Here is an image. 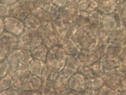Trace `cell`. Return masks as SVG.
<instances>
[{"mask_svg":"<svg viewBox=\"0 0 126 95\" xmlns=\"http://www.w3.org/2000/svg\"><path fill=\"white\" fill-rule=\"evenodd\" d=\"M41 3H50V0H40Z\"/></svg>","mask_w":126,"mask_h":95,"instance_id":"9f6ffc18","label":"cell"},{"mask_svg":"<svg viewBox=\"0 0 126 95\" xmlns=\"http://www.w3.org/2000/svg\"><path fill=\"white\" fill-rule=\"evenodd\" d=\"M30 72L28 67V65L25 64H19V66L16 68V70L13 72L12 77H13L14 80L15 79H20L23 80L28 76L30 75Z\"/></svg>","mask_w":126,"mask_h":95,"instance_id":"484cf974","label":"cell"},{"mask_svg":"<svg viewBox=\"0 0 126 95\" xmlns=\"http://www.w3.org/2000/svg\"><path fill=\"white\" fill-rule=\"evenodd\" d=\"M14 82V78L11 74L8 73L7 75L0 78V92L6 90L8 88H11Z\"/></svg>","mask_w":126,"mask_h":95,"instance_id":"836d02e7","label":"cell"},{"mask_svg":"<svg viewBox=\"0 0 126 95\" xmlns=\"http://www.w3.org/2000/svg\"><path fill=\"white\" fill-rule=\"evenodd\" d=\"M0 44L4 46L9 52L13 51L18 48V36L4 31L0 35Z\"/></svg>","mask_w":126,"mask_h":95,"instance_id":"ba28073f","label":"cell"},{"mask_svg":"<svg viewBox=\"0 0 126 95\" xmlns=\"http://www.w3.org/2000/svg\"><path fill=\"white\" fill-rule=\"evenodd\" d=\"M81 65V62L77 58L76 56H67L65 62V66L62 72L66 77L69 78L74 73L78 72V68Z\"/></svg>","mask_w":126,"mask_h":95,"instance_id":"52a82bcc","label":"cell"},{"mask_svg":"<svg viewBox=\"0 0 126 95\" xmlns=\"http://www.w3.org/2000/svg\"><path fill=\"white\" fill-rule=\"evenodd\" d=\"M103 19V15L97 9L93 10L92 12L88 13V20L90 24L93 26H97L101 25Z\"/></svg>","mask_w":126,"mask_h":95,"instance_id":"d6a6232c","label":"cell"},{"mask_svg":"<svg viewBox=\"0 0 126 95\" xmlns=\"http://www.w3.org/2000/svg\"><path fill=\"white\" fill-rule=\"evenodd\" d=\"M15 52L17 56L18 59H19L20 64H25L28 65L31 60L33 59L31 55V52L29 50H24V49H19L17 48L16 50H15Z\"/></svg>","mask_w":126,"mask_h":95,"instance_id":"d4e9b609","label":"cell"},{"mask_svg":"<svg viewBox=\"0 0 126 95\" xmlns=\"http://www.w3.org/2000/svg\"><path fill=\"white\" fill-rule=\"evenodd\" d=\"M93 9L92 7L90 6V4L88 3V2L87 0H80L78 3V11H82V12H86V13H90L92 12Z\"/></svg>","mask_w":126,"mask_h":95,"instance_id":"f35d334b","label":"cell"},{"mask_svg":"<svg viewBox=\"0 0 126 95\" xmlns=\"http://www.w3.org/2000/svg\"><path fill=\"white\" fill-rule=\"evenodd\" d=\"M18 2H19V0H1L0 3H3V4L7 5V6H9V7H11V6H13L14 4L17 3Z\"/></svg>","mask_w":126,"mask_h":95,"instance_id":"f907efd6","label":"cell"},{"mask_svg":"<svg viewBox=\"0 0 126 95\" xmlns=\"http://www.w3.org/2000/svg\"><path fill=\"white\" fill-rule=\"evenodd\" d=\"M3 62H4L6 66H7L8 72H9V74H11V75L13 74V72H15L16 70V68H17L20 64L15 50L9 52V53L8 54L7 57L3 60Z\"/></svg>","mask_w":126,"mask_h":95,"instance_id":"d6986e66","label":"cell"},{"mask_svg":"<svg viewBox=\"0 0 126 95\" xmlns=\"http://www.w3.org/2000/svg\"><path fill=\"white\" fill-rule=\"evenodd\" d=\"M126 46H119L115 44L105 43L103 45V56H110V57H119Z\"/></svg>","mask_w":126,"mask_h":95,"instance_id":"2e32d148","label":"cell"},{"mask_svg":"<svg viewBox=\"0 0 126 95\" xmlns=\"http://www.w3.org/2000/svg\"><path fill=\"white\" fill-rule=\"evenodd\" d=\"M4 28L5 31L19 36L24 29V21L12 16H8L4 18Z\"/></svg>","mask_w":126,"mask_h":95,"instance_id":"8992f818","label":"cell"},{"mask_svg":"<svg viewBox=\"0 0 126 95\" xmlns=\"http://www.w3.org/2000/svg\"><path fill=\"white\" fill-rule=\"evenodd\" d=\"M125 1H126V0H125Z\"/></svg>","mask_w":126,"mask_h":95,"instance_id":"680465c9","label":"cell"},{"mask_svg":"<svg viewBox=\"0 0 126 95\" xmlns=\"http://www.w3.org/2000/svg\"><path fill=\"white\" fill-rule=\"evenodd\" d=\"M5 31L4 28V19L3 18H0V35Z\"/></svg>","mask_w":126,"mask_h":95,"instance_id":"db71d44e","label":"cell"},{"mask_svg":"<svg viewBox=\"0 0 126 95\" xmlns=\"http://www.w3.org/2000/svg\"><path fill=\"white\" fill-rule=\"evenodd\" d=\"M90 66H91V69H92V72L94 76L102 77L103 75V73H104V70H103V68L102 66L100 60L96 61V62H94L93 63L90 64Z\"/></svg>","mask_w":126,"mask_h":95,"instance_id":"e575fe53","label":"cell"},{"mask_svg":"<svg viewBox=\"0 0 126 95\" xmlns=\"http://www.w3.org/2000/svg\"><path fill=\"white\" fill-rule=\"evenodd\" d=\"M119 25L116 16L114 14L110 15H103V19L101 22V26L107 34L110 33L113 30H115Z\"/></svg>","mask_w":126,"mask_h":95,"instance_id":"7c38bea8","label":"cell"},{"mask_svg":"<svg viewBox=\"0 0 126 95\" xmlns=\"http://www.w3.org/2000/svg\"><path fill=\"white\" fill-rule=\"evenodd\" d=\"M118 4L117 0H100L97 9L102 15H110L114 12Z\"/></svg>","mask_w":126,"mask_h":95,"instance_id":"9a60e30c","label":"cell"},{"mask_svg":"<svg viewBox=\"0 0 126 95\" xmlns=\"http://www.w3.org/2000/svg\"><path fill=\"white\" fill-rule=\"evenodd\" d=\"M119 58L121 62H126V48H125V49L122 50L120 55L119 56Z\"/></svg>","mask_w":126,"mask_h":95,"instance_id":"11a10c76","label":"cell"},{"mask_svg":"<svg viewBox=\"0 0 126 95\" xmlns=\"http://www.w3.org/2000/svg\"><path fill=\"white\" fill-rule=\"evenodd\" d=\"M43 45L46 46V48H47L48 50H50L51 48H53L55 46V44L53 43V42L51 41L49 38H47L46 36V38H45V40H44V41H43Z\"/></svg>","mask_w":126,"mask_h":95,"instance_id":"681fc988","label":"cell"},{"mask_svg":"<svg viewBox=\"0 0 126 95\" xmlns=\"http://www.w3.org/2000/svg\"><path fill=\"white\" fill-rule=\"evenodd\" d=\"M46 62H42V61L37 60V59H32L31 62L28 64V67L30 72V73L33 75L40 77V72L42 71V68L45 66Z\"/></svg>","mask_w":126,"mask_h":95,"instance_id":"4316f807","label":"cell"},{"mask_svg":"<svg viewBox=\"0 0 126 95\" xmlns=\"http://www.w3.org/2000/svg\"><path fill=\"white\" fill-rule=\"evenodd\" d=\"M115 72H117L119 75L122 77L126 75V62H121L120 64L115 68Z\"/></svg>","mask_w":126,"mask_h":95,"instance_id":"b9f144b4","label":"cell"},{"mask_svg":"<svg viewBox=\"0 0 126 95\" xmlns=\"http://www.w3.org/2000/svg\"><path fill=\"white\" fill-rule=\"evenodd\" d=\"M68 87L79 94H82L84 89L87 88V78L80 72H76L69 78Z\"/></svg>","mask_w":126,"mask_h":95,"instance_id":"5b68a950","label":"cell"},{"mask_svg":"<svg viewBox=\"0 0 126 95\" xmlns=\"http://www.w3.org/2000/svg\"><path fill=\"white\" fill-rule=\"evenodd\" d=\"M40 94L42 95H55L56 94L55 90L54 82L50 79L42 81L41 87L40 88Z\"/></svg>","mask_w":126,"mask_h":95,"instance_id":"f1b7e54d","label":"cell"},{"mask_svg":"<svg viewBox=\"0 0 126 95\" xmlns=\"http://www.w3.org/2000/svg\"><path fill=\"white\" fill-rule=\"evenodd\" d=\"M23 82V91H35L40 90L41 87L42 80L40 77L30 74L27 78L22 80Z\"/></svg>","mask_w":126,"mask_h":95,"instance_id":"8fae6325","label":"cell"},{"mask_svg":"<svg viewBox=\"0 0 126 95\" xmlns=\"http://www.w3.org/2000/svg\"><path fill=\"white\" fill-rule=\"evenodd\" d=\"M31 30L24 27L23 32L18 36V48L29 50L33 49L31 41Z\"/></svg>","mask_w":126,"mask_h":95,"instance_id":"30bf717a","label":"cell"},{"mask_svg":"<svg viewBox=\"0 0 126 95\" xmlns=\"http://www.w3.org/2000/svg\"><path fill=\"white\" fill-rule=\"evenodd\" d=\"M87 23H90L88 20V13L82 12V11H78L74 20L72 22L73 26H74L76 29L82 27V26L86 25Z\"/></svg>","mask_w":126,"mask_h":95,"instance_id":"83f0119b","label":"cell"},{"mask_svg":"<svg viewBox=\"0 0 126 95\" xmlns=\"http://www.w3.org/2000/svg\"><path fill=\"white\" fill-rule=\"evenodd\" d=\"M9 53V52L6 50V48L4 46L0 44V62H3V61L7 57V56Z\"/></svg>","mask_w":126,"mask_h":95,"instance_id":"bcb514c9","label":"cell"},{"mask_svg":"<svg viewBox=\"0 0 126 95\" xmlns=\"http://www.w3.org/2000/svg\"><path fill=\"white\" fill-rule=\"evenodd\" d=\"M78 72H80V73H82V75H84L87 78L95 77L92 72L90 65H87V64L81 63V65L78 68Z\"/></svg>","mask_w":126,"mask_h":95,"instance_id":"d590c367","label":"cell"},{"mask_svg":"<svg viewBox=\"0 0 126 95\" xmlns=\"http://www.w3.org/2000/svg\"><path fill=\"white\" fill-rule=\"evenodd\" d=\"M103 80V84L109 86V88L117 89L120 86V81L122 76L119 75L115 71L111 72H104L102 76Z\"/></svg>","mask_w":126,"mask_h":95,"instance_id":"9c48e42d","label":"cell"},{"mask_svg":"<svg viewBox=\"0 0 126 95\" xmlns=\"http://www.w3.org/2000/svg\"><path fill=\"white\" fill-rule=\"evenodd\" d=\"M87 1L88 2V3L93 9H97V7H98V3L100 0H87Z\"/></svg>","mask_w":126,"mask_h":95,"instance_id":"816d5d0a","label":"cell"},{"mask_svg":"<svg viewBox=\"0 0 126 95\" xmlns=\"http://www.w3.org/2000/svg\"><path fill=\"white\" fill-rule=\"evenodd\" d=\"M19 94H20L19 92L13 89L12 88H8V89L0 92V95H19Z\"/></svg>","mask_w":126,"mask_h":95,"instance_id":"7dc6e473","label":"cell"},{"mask_svg":"<svg viewBox=\"0 0 126 95\" xmlns=\"http://www.w3.org/2000/svg\"><path fill=\"white\" fill-rule=\"evenodd\" d=\"M72 39L80 50H89L95 46L97 38L94 34L87 33L81 29H76L71 36Z\"/></svg>","mask_w":126,"mask_h":95,"instance_id":"7a4b0ae2","label":"cell"},{"mask_svg":"<svg viewBox=\"0 0 126 95\" xmlns=\"http://www.w3.org/2000/svg\"><path fill=\"white\" fill-rule=\"evenodd\" d=\"M48 51H49V50L43 45V44H41V45H40L38 46H35V47H34L33 49L30 50L33 59H37V60L42 61V62H46Z\"/></svg>","mask_w":126,"mask_h":95,"instance_id":"7402d4cb","label":"cell"},{"mask_svg":"<svg viewBox=\"0 0 126 95\" xmlns=\"http://www.w3.org/2000/svg\"><path fill=\"white\" fill-rule=\"evenodd\" d=\"M119 25H126V2L119 3L113 12Z\"/></svg>","mask_w":126,"mask_h":95,"instance_id":"cb8c5ba5","label":"cell"},{"mask_svg":"<svg viewBox=\"0 0 126 95\" xmlns=\"http://www.w3.org/2000/svg\"><path fill=\"white\" fill-rule=\"evenodd\" d=\"M19 3L27 9L30 13H33L41 5L40 0H19Z\"/></svg>","mask_w":126,"mask_h":95,"instance_id":"1f68e13d","label":"cell"},{"mask_svg":"<svg viewBox=\"0 0 126 95\" xmlns=\"http://www.w3.org/2000/svg\"><path fill=\"white\" fill-rule=\"evenodd\" d=\"M106 43L126 46V25H119L116 29L108 34Z\"/></svg>","mask_w":126,"mask_h":95,"instance_id":"277c9868","label":"cell"},{"mask_svg":"<svg viewBox=\"0 0 126 95\" xmlns=\"http://www.w3.org/2000/svg\"><path fill=\"white\" fill-rule=\"evenodd\" d=\"M94 35L96 36L97 40H103V41H104L105 43H106V39H107L108 34L103 30L101 25H97V26H94Z\"/></svg>","mask_w":126,"mask_h":95,"instance_id":"8d00e7d4","label":"cell"},{"mask_svg":"<svg viewBox=\"0 0 126 95\" xmlns=\"http://www.w3.org/2000/svg\"><path fill=\"white\" fill-rule=\"evenodd\" d=\"M78 10L71 9L68 7H64L62 9H60L58 14L57 19L61 21L68 22V23H72L76 17L77 14H78Z\"/></svg>","mask_w":126,"mask_h":95,"instance_id":"ac0fdd59","label":"cell"},{"mask_svg":"<svg viewBox=\"0 0 126 95\" xmlns=\"http://www.w3.org/2000/svg\"><path fill=\"white\" fill-rule=\"evenodd\" d=\"M13 89L16 90L21 94V92L23 91V82L20 79H15L13 82V85L11 87Z\"/></svg>","mask_w":126,"mask_h":95,"instance_id":"7bdbcfd3","label":"cell"},{"mask_svg":"<svg viewBox=\"0 0 126 95\" xmlns=\"http://www.w3.org/2000/svg\"><path fill=\"white\" fill-rule=\"evenodd\" d=\"M68 81H69V78L65 76L62 72H59L57 77H56V80H55V82H54L55 90H56V94L59 95L60 92H62V90L69 88Z\"/></svg>","mask_w":126,"mask_h":95,"instance_id":"ffe728a7","label":"cell"},{"mask_svg":"<svg viewBox=\"0 0 126 95\" xmlns=\"http://www.w3.org/2000/svg\"><path fill=\"white\" fill-rule=\"evenodd\" d=\"M8 73H9V72H8L7 66H6L4 62H3H3H0V78L6 76Z\"/></svg>","mask_w":126,"mask_h":95,"instance_id":"f6af8a7d","label":"cell"},{"mask_svg":"<svg viewBox=\"0 0 126 95\" xmlns=\"http://www.w3.org/2000/svg\"><path fill=\"white\" fill-rule=\"evenodd\" d=\"M24 25L25 28L31 30L42 27V23L40 22V20L32 13L29 14L27 17L25 18V19L24 20Z\"/></svg>","mask_w":126,"mask_h":95,"instance_id":"603a6c76","label":"cell"},{"mask_svg":"<svg viewBox=\"0 0 126 95\" xmlns=\"http://www.w3.org/2000/svg\"><path fill=\"white\" fill-rule=\"evenodd\" d=\"M40 8L43 10L44 15L46 16V19L47 20V22L54 21V20L57 19L60 9L56 7V5H54L51 2L46 3H41Z\"/></svg>","mask_w":126,"mask_h":95,"instance_id":"4fadbf2b","label":"cell"},{"mask_svg":"<svg viewBox=\"0 0 126 95\" xmlns=\"http://www.w3.org/2000/svg\"><path fill=\"white\" fill-rule=\"evenodd\" d=\"M101 64L104 72L114 71L115 68L120 64L121 61L119 57H110V56H103L100 59Z\"/></svg>","mask_w":126,"mask_h":95,"instance_id":"e0dca14e","label":"cell"},{"mask_svg":"<svg viewBox=\"0 0 126 95\" xmlns=\"http://www.w3.org/2000/svg\"><path fill=\"white\" fill-rule=\"evenodd\" d=\"M9 8H10L9 16L15 17L16 19L22 20V21H24L25 19V18L28 16V15L30 14L27 10V9L19 3V0L17 3H15V4H14L13 6H11Z\"/></svg>","mask_w":126,"mask_h":95,"instance_id":"5bb4252c","label":"cell"},{"mask_svg":"<svg viewBox=\"0 0 126 95\" xmlns=\"http://www.w3.org/2000/svg\"><path fill=\"white\" fill-rule=\"evenodd\" d=\"M45 34L47 38H49L52 42L56 46H62L66 42V40L63 39V37L61 35L60 31L57 29L56 25H55L54 21L46 22L43 25Z\"/></svg>","mask_w":126,"mask_h":95,"instance_id":"3957f363","label":"cell"},{"mask_svg":"<svg viewBox=\"0 0 126 95\" xmlns=\"http://www.w3.org/2000/svg\"><path fill=\"white\" fill-rule=\"evenodd\" d=\"M97 91V95H118V92L116 89L109 88V86L105 85V84H103Z\"/></svg>","mask_w":126,"mask_h":95,"instance_id":"74e56055","label":"cell"},{"mask_svg":"<svg viewBox=\"0 0 126 95\" xmlns=\"http://www.w3.org/2000/svg\"><path fill=\"white\" fill-rule=\"evenodd\" d=\"M0 2H1V0H0Z\"/></svg>","mask_w":126,"mask_h":95,"instance_id":"6f0895ef","label":"cell"},{"mask_svg":"<svg viewBox=\"0 0 126 95\" xmlns=\"http://www.w3.org/2000/svg\"><path fill=\"white\" fill-rule=\"evenodd\" d=\"M50 2L59 9H62V8L66 7V0H50Z\"/></svg>","mask_w":126,"mask_h":95,"instance_id":"c3c4849f","label":"cell"},{"mask_svg":"<svg viewBox=\"0 0 126 95\" xmlns=\"http://www.w3.org/2000/svg\"><path fill=\"white\" fill-rule=\"evenodd\" d=\"M9 12H10V8L9 6L4 5L3 3H0V18H4L9 16Z\"/></svg>","mask_w":126,"mask_h":95,"instance_id":"60d3db41","label":"cell"},{"mask_svg":"<svg viewBox=\"0 0 126 95\" xmlns=\"http://www.w3.org/2000/svg\"><path fill=\"white\" fill-rule=\"evenodd\" d=\"M82 94H87V95H97V91L92 89V88H87L86 89H84V91L82 92Z\"/></svg>","mask_w":126,"mask_h":95,"instance_id":"f5cc1de1","label":"cell"},{"mask_svg":"<svg viewBox=\"0 0 126 95\" xmlns=\"http://www.w3.org/2000/svg\"><path fill=\"white\" fill-rule=\"evenodd\" d=\"M46 38V34L43 26L40 28H38L36 30H32L31 32V41L33 48L35 46H38L41 44H43V41Z\"/></svg>","mask_w":126,"mask_h":95,"instance_id":"44dd1931","label":"cell"},{"mask_svg":"<svg viewBox=\"0 0 126 95\" xmlns=\"http://www.w3.org/2000/svg\"><path fill=\"white\" fill-rule=\"evenodd\" d=\"M51 72H52V71H50V68L47 66V65L45 64V66H43V68H42L41 72H40V79H41L42 81L48 79L49 77H50V75L51 74Z\"/></svg>","mask_w":126,"mask_h":95,"instance_id":"ab89813d","label":"cell"},{"mask_svg":"<svg viewBox=\"0 0 126 95\" xmlns=\"http://www.w3.org/2000/svg\"><path fill=\"white\" fill-rule=\"evenodd\" d=\"M103 85V80L102 77H93L87 78V88L97 90Z\"/></svg>","mask_w":126,"mask_h":95,"instance_id":"4dcf8cb0","label":"cell"},{"mask_svg":"<svg viewBox=\"0 0 126 95\" xmlns=\"http://www.w3.org/2000/svg\"><path fill=\"white\" fill-rule=\"evenodd\" d=\"M78 3L79 0H66V7L78 10Z\"/></svg>","mask_w":126,"mask_h":95,"instance_id":"ee69618b","label":"cell"},{"mask_svg":"<svg viewBox=\"0 0 126 95\" xmlns=\"http://www.w3.org/2000/svg\"><path fill=\"white\" fill-rule=\"evenodd\" d=\"M67 55L64 51L62 46H55L49 50L46 56V64L52 72H62L65 66Z\"/></svg>","mask_w":126,"mask_h":95,"instance_id":"6da1fadb","label":"cell"},{"mask_svg":"<svg viewBox=\"0 0 126 95\" xmlns=\"http://www.w3.org/2000/svg\"><path fill=\"white\" fill-rule=\"evenodd\" d=\"M62 47L67 56H76L78 53L79 50H80L78 46H77V44L71 38L63 44Z\"/></svg>","mask_w":126,"mask_h":95,"instance_id":"f546056e","label":"cell"}]
</instances>
